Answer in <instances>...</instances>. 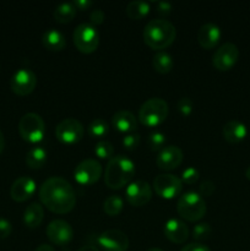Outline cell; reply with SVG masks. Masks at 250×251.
Here are the masks:
<instances>
[{
  "label": "cell",
  "mask_w": 250,
  "mask_h": 251,
  "mask_svg": "<svg viewBox=\"0 0 250 251\" xmlns=\"http://www.w3.org/2000/svg\"><path fill=\"white\" fill-rule=\"evenodd\" d=\"M39 200L50 212L65 215L75 207L76 193L66 179L61 176H51L41 185Z\"/></svg>",
  "instance_id": "obj_1"
},
{
  "label": "cell",
  "mask_w": 250,
  "mask_h": 251,
  "mask_svg": "<svg viewBox=\"0 0 250 251\" xmlns=\"http://www.w3.org/2000/svg\"><path fill=\"white\" fill-rule=\"evenodd\" d=\"M136 173L135 163L125 156H115L109 159L104 173L105 185L113 190H119L131 183Z\"/></svg>",
  "instance_id": "obj_2"
},
{
  "label": "cell",
  "mask_w": 250,
  "mask_h": 251,
  "mask_svg": "<svg viewBox=\"0 0 250 251\" xmlns=\"http://www.w3.org/2000/svg\"><path fill=\"white\" fill-rule=\"evenodd\" d=\"M144 42L154 50L166 49L174 42L176 36L175 27L164 19L151 20L144 28Z\"/></svg>",
  "instance_id": "obj_3"
},
{
  "label": "cell",
  "mask_w": 250,
  "mask_h": 251,
  "mask_svg": "<svg viewBox=\"0 0 250 251\" xmlns=\"http://www.w3.org/2000/svg\"><path fill=\"white\" fill-rule=\"evenodd\" d=\"M168 103L162 98H150L140 107L139 120L144 126L157 127L168 117Z\"/></svg>",
  "instance_id": "obj_4"
},
{
  "label": "cell",
  "mask_w": 250,
  "mask_h": 251,
  "mask_svg": "<svg viewBox=\"0 0 250 251\" xmlns=\"http://www.w3.org/2000/svg\"><path fill=\"white\" fill-rule=\"evenodd\" d=\"M176 211L183 220L198 222L206 215V202L199 193L188 191L179 198Z\"/></svg>",
  "instance_id": "obj_5"
},
{
  "label": "cell",
  "mask_w": 250,
  "mask_h": 251,
  "mask_svg": "<svg viewBox=\"0 0 250 251\" xmlns=\"http://www.w3.org/2000/svg\"><path fill=\"white\" fill-rule=\"evenodd\" d=\"M19 132L28 144H39L46 136V123L37 113H27L20 119Z\"/></svg>",
  "instance_id": "obj_6"
},
{
  "label": "cell",
  "mask_w": 250,
  "mask_h": 251,
  "mask_svg": "<svg viewBox=\"0 0 250 251\" xmlns=\"http://www.w3.org/2000/svg\"><path fill=\"white\" fill-rule=\"evenodd\" d=\"M76 49L83 54H91L97 50L100 44V34L95 26L90 24H81L75 28L73 34Z\"/></svg>",
  "instance_id": "obj_7"
},
{
  "label": "cell",
  "mask_w": 250,
  "mask_h": 251,
  "mask_svg": "<svg viewBox=\"0 0 250 251\" xmlns=\"http://www.w3.org/2000/svg\"><path fill=\"white\" fill-rule=\"evenodd\" d=\"M85 129L83 125L74 118H66L61 120L55 127V137L63 145H75L82 140Z\"/></svg>",
  "instance_id": "obj_8"
},
{
  "label": "cell",
  "mask_w": 250,
  "mask_h": 251,
  "mask_svg": "<svg viewBox=\"0 0 250 251\" xmlns=\"http://www.w3.org/2000/svg\"><path fill=\"white\" fill-rule=\"evenodd\" d=\"M154 193L164 200H172L180 195L183 190V181L176 176L169 173L159 174L153 180Z\"/></svg>",
  "instance_id": "obj_9"
},
{
  "label": "cell",
  "mask_w": 250,
  "mask_h": 251,
  "mask_svg": "<svg viewBox=\"0 0 250 251\" xmlns=\"http://www.w3.org/2000/svg\"><path fill=\"white\" fill-rule=\"evenodd\" d=\"M102 173L103 169L100 162L88 158L77 164L75 172H74V178H75L76 183L80 185L88 186L97 183L102 176Z\"/></svg>",
  "instance_id": "obj_10"
},
{
  "label": "cell",
  "mask_w": 250,
  "mask_h": 251,
  "mask_svg": "<svg viewBox=\"0 0 250 251\" xmlns=\"http://www.w3.org/2000/svg\"><path fill=\"white\" fill-rule=\"evenodd\" d=\"M10 86L15 95L20 97L28 96L29 93L33 92L37 86L36 74L28 69H20L12 75Z\"/></svg>",
  "instance_id": "obj_11"
},
{
  "label": "cell",
  "mask_w": 250,
  "mask_h": 251,
  "mask_svg": "<svg viewBox=\"0 0 250 251\" xmlns=\"http://www.w3.org/2000/svg\"><path fill=\"white\" fill-rule=\"evenodd\" d=\"M239 58V49L233 43H225L215 51L212 64L218 71H228L237 64Z\"/></svg>",
  "instance_id": "obj_12"
},
{
  "label": "cell",
  "mask_w": 250,
  "mask_h": 251,
  "mask_svg": "<svg viewBox=\"0 0 250 251\" xmlns=\"http://www.w3.org/2000/svg\"><path fill=\"white\" fill-rule=\"evenodd\" d=\"M125 198L127 202L134 207H142L147 205L152 199V188L147 181H132L126 186Z\"/></svg>",
  "instance_id": "obj_13"
},
{
  "label": "cell",
  "mask_w": 250,
  "mask_h": 251,
  "mask_svg": "<svg viewBox=\"0 0 250 251\" xmlns=\"http://www.w3.org/2000/svg\"><path fill=\"white\" fill-rule=\"evenodd\" d=\"M97 243L104 251H126L129 248V238L124 232L109 229L100 233Z\"/></svg>",
  "instance_id": "obj_14"
},
{
  "label": "cell",
  "mask_w": 250,
  "mask_h": 251,
  "mask_svg": "<svg viewBox=\"0 0 250 251\" xmlns=\"http://www.w3.org/2000/svg\"><path fill=\"white\" fill-rule=\"evenodd\" d=\"M47 237L54 245L64 247L74 238V229L66 221L54 220L47 227Z\"/></svg>",
  "instance_id": "obj_15"
},
{
  "label": "cell",
  "mask_w": 250,
  "mask_h": 251,
  "mask_svg": "<svg viewBox=\"0 0 250 251\" xmlns=\"http://www.w3.org/2000/svg\"><path fill=\"white\" fill-rule=\"evenodd\" d=\"M184 158L183 151L176 146H167L158 152L156 164L161 171L171 172L178 168Z\"/></svg>",
  "instance_id": "obj_16"
},
{
  "label": "cell",
  "mask_w": 250,
  "mask_h": 251,
  "mask_svg": "<svg viewBox=\"0 0 250 251\" xmlns=\"http://www.w3.org/2000/svg\"><path fill=\"white\" fill-rule=\"evenodd\" d=\"M36 181L29 176H20L10 189V196L16 202H25L29 200L36 193Z\"/></svg>",
  "instance_id": "obj_17"
},
{
  "label": "cell",
  "mask_w": 250,
  "mask_h": 251,
  "mask_svg": "<svg viewBox=\"0 0 250 251\" xmlns=\"http://www.w3.org/2000/svg\"><path fill=\"white\" fill-rule=\"evenodd\" d=\"M164 235L169 242L174 244H184L189 238V228L183 221L171 218L166 222L163 228Z\"/></svg>",
  "instance_id": "obj_18"
},
{
  "label": "cell",
  "mask_w": 250,
  "mask_h": 251,
  "mask_svg": "<svg viewBox=\"0 0 250 251\" xmlns=\"http://www.w3.org/2000/svg\"><path fill=\"white\" fill-rule=\"evenodd\" d=\"M222 37L220 27L215 24H205L200 27L198 32V41L199 44L203 49H212L220 42Z\"/></svg>",
  "instance_id": "obj_19"
},
{
  "label": "cell",
  "mask_w": 250,
  "mask_h": 251,
  "mask_svg": "<svg viewBox=\"0 0 250 251\" xmlns=\"http://www.w3.org/2000/svg\"><path fill=\"white\" fill-rule=\"evenodd\" d=\"M112 124L118 131L132 134L137 129V120L129 110H119L112 118Z\"/></svg>",
  "instance_id": "obj_20"
},
{
  "label": "cell",
  "mask_w": 250,
  "mask_h": 251,
  "mask_svg": "<svg viewBox=\"0 0 250 251\" xmlns=\"http://www.w3.org/2000/svg\"><path fill=\"white\" fill-rule=\"evenodd\" d=\"M223 137L229 144H239L247 137L248 129L243 123L238 120H230L225 123L222 129Z\"/></svg>",
  "instance_id": "obj_21"
},
{
  "label": "cell",
  "mask_w": 250,
  "mask_h": 251,
  "mask_svg": "<svg viewBox=\"0 0 250 251\" xmlns=\"http://www.w3.org/2000/svg\"><path fill=\"white\" fill-rule=\"evenodd\" d=\"M42 43L44 48L50 51H60L65 48L66 39L60 31L55 28H50L46 31L42 37Z\"/></svg>",
  "instance_id": "obj_22"
},
{
  "label": "cell",
  "mask_w": 250,
  "mask_h": 251,
  "mask_svg": "<svg viewBox=\"0 0 250 251\" xmlns=\"http://www.w3.org/2000/svg\"><path fill=\"white\" fill-rule=\"evenodd\" d=\"M44 218L43 206L39 203H32L25 210L24 212V223L29 229H36L42 225Z\"/></svg>",
  "instance_id": "obj_23"
},
{
  "label": "cell",
  "mask_w": 250,
  "mask_h": 251,
  "mask_svg": "<svg viewBox=\"0 0 250 251\" xmlns=\"http://www.w3.org/2000/svg\"><path fill=\"white\" fill-rule=\"evenodd\" d=\"M48 152L42 146L32 147L26 154V163L31 169H39L47 163Z\"/></svg>",
  "instance_id": "obj_24"
},
{
  "label": "cell",
  "mask_w": 250,
  "mask_h": 251,
  "mask_svg": "<svg viewBox=\"0 0 250 251\" xmlns=\"http://www.w3.org/2000/svg\"><path fill=\"white\" fill-rule=\"evenodd\" d=\"M152 66H153V69L158 74L166 75V74L171 73V71L173 70V58H172L171 54H168L167 51L161 50L157 54H154L153 59H152Z\"/></svg>",
  "instance_id": "obj_25"
},
{
  "label": "cell",
  "mask_w": 250,
  "mask_h": 251,
  "mask_svg": "<svg viewBox=\"0 0 250 251\" xmlns=\"http://www.w3.org/2000/svg\"><path fill=\"white\" fill-rule=\"evenodd\" d=\"M76 7L74 6L73 2H63L59 6H56L55 11H54V19L59 24H68V22L73 21L74 17L76 16Z\"/></svg>",
  "instance_id": "obj_26"
},
{
  "label": "cell",
  "mask_w": 250,
  "mask_h": 251,
  "mask_svg": "<svg viewBox=\"0 0 250 251\" xmlns=\"http://www.w3.org/2000/svg\"><path fill=\"white\" fill-rule=\"evenodd\" d=\"M150 10V4L147 1H140V0H136V1H131L127 4L126 6V15L131 20H141L144 17H146L149 15Z\"/></svg>",
  "instance_id": "obj_27"
},
{
  "label": "cell",
  "mask_w": 250,
  "mask_h": 251,
  "mask_svg": "<svg viewBox=\"0 0 250 251\" xmlns=\"http://www.w3.org/2000/svg\"><path fill=\"white\" fill-rule=\"evenodd\" d=\"M123 207H124V201L118 195L109 196V198L105 199L104 203H103V210L110 217H115V216L120 215Z\"/></svg>",
  "instance_id": "obj_28"
},
{
  "label": "cell",
  "mask_w": 250,
  "mask_h": 251,
  "mask_svg": "<svg viewBox=\"0 0 250 251\" xmlns=\"http://www.w3.org/2000/svg\"><path fill=\"white\" fill-rule=\"evenodd\" d=\"M109 132V125L104 119H95L88 125V134L93 139H102Z\"/></svg>",
  "instance_id": "obj_29"
},
{
  "label": "cell",
  "mask_w": 250,
  "mask_h": 251,
  "mask_svg": "<svg viewBox=\"0 0 250 251\" xmlns=\"http://www.w3.org/2000/svg\"><path fill=\"white\" fill-rule=\"evenodd\" d=\"M95 153L100 159H110L114 154V147L107 140L98 141L95 146Z\"/></svg>",
  "instance_id": "obj_30"
},
{
  "label": "cell",
  "mask_w": 250,
  "mask_h": 251,
  "mask_svg": "<svg viewBox=\"0 0 250 251\" xmlns=\"http://www.w3.org/2000/svg\"><path fill=\"white\" fill-rule=\"evenodd\" d=\"M164 144H166V135L163 132L154 131L149 136V147L151 151H162L164 149Z\"/></svg>",
  "instance_id": "obj_31"
},
{
  "label": "cell",
  "mask_w": 250,
  "mask_h": 251,
  "mask_svg": "<svg viewBox=\"0 0 250 251\" xmlns=\"http://www.w3.org/2000/svg\"><path fill=\"white\" fill-rule=\"evenodd\" d=\"M211 232H212L211 226L207 222H201L193 228V237L195 240H205L210 237Z\"/></svg>",
  "instance_id": "obj_32"
},
{
  "label": "cell",
  "mask_w": 250,
  "mask_h": 251,
  "mask_svg": "<svg viewBox=\"0 0 250 251\" xmlns=\"http://www.w3.org/2000/svg\"><path fill=\"white\" fill-rule=\"evenodd\" d=\"M140 142H141V136L137 132H132V134H127L126 136L123 139V146L127 151H135L139 147Z\"/></svg>",
  "instance_id": "obj_33"
},
{
  "label": "cell",
  "mask_w": 250,
  "mask_h": 251,
  "mask_svg": "<svg viewBox=\"0 0 250 251\" xmlns=\"http://www.w3.org/2000/svg\"><path fill=\"white\" fill-rule=\"evenodd\" d=\"M199 178H200V172L194 168V167H189V168L184 169L180 179L183 183L188 184V185H193L199 180Z\"/></svg>",
  "instance_id": "obj_34"
},
{
  "label": "cell",
  "mask_w": 250,
  "mask_h": 251,
  "mask_svg": "<svg viewBox=\"0 0 250 251\" xmlns=\"http://www.w3.org/2000/svg\"><path fill=\"white\" fill-rule=\"evenodd\" d=\"M176 109H178V112L180 113L183 117H189V115H191V113H193V109H194L193 100H191L189 97H181L180 100H178Z\"/></svg>",
  "instance_id": "obj_35"
},
{
  "label": "cell",
  "mask_w": 250,
  "mask_h": 251,
  "mask_svg": "<svg viewBox=\"0 0 250 251\" xmlns=\"http://www.w3.org/2000/svg\"><path fill=\"white\" fill-rule=\"evenodd\" d=\"M12 232V226L5 218H0V240L6 239Z\"/></svg>",
  "instance_id": "obj_36"
},
{
  "label": "cell",
  "mask_w": 250,
  "mask_h": 251,
  "mask_svg": "<svg viewBox=\"0 0 250 251\" xmlns=\"http://www.w3.org/2000/svg\"><path fill=\"white\" fill-rule=\"evenodd\" d=\"M199 190H200L201 196H211L213 193H215L216 186L212 181L205 180L203 183L200 184V188H199Z\"/></svg>",
  "instance_id": "obj_37"
},
{
  "label": "cell",
  "mask_w": 250,
  "mask_h": 251,
  "mask_svg": "<svg viewBox=\"0 0 250 251\" xmlns=\"http://www.w3.org/2000/svg\"><path fill=\"white\" fill-rule=\"evenodd\" d=\"M104 19H105L104 11H102V10H100V9L93 10V11L90 14L91 22H92V25H96V26H98V25H102L103 22H104Z\"/></svg>",
  "instance_id": "obj_38"
},
{
  "label": "cell",
  "mask_w": 250,
  "mask_h": 251,
  "mask_svg": "<svg viewBox=\"0 0 250 251\" xmlns=\"http://www.w3.org/2000/svg\"><path fill=\"white\" fill-rule=\"evenodd\" d=\"M180 251H211L206 245L200 244V243H191V244L185 245Z\"/></svg>",
  "instance_id": "obj_39"
},
{
  "label": "cell",
  "mask_w": 250,
  "mask_h": 251,
  "mask_svg": "<svg viewBox=\"0 0 250 251\" xmlns=\"http://www.w3.org/2000/svg\"><path fill=\"white\" fill-rule=\"evenodd\" d=\"M156 7H157V11H158L161 15H164V16L169 15L172 11V4H169V2H166V1L157 2Z\"/></svg>",
  "instance_id": "obj_40"
},
{
  "label": "cell",
  "mask_w": 250,
  "mask_h": 251,
  "mask_svg": "<svg viewBox=\"0 0 250 251\" xmlns=\"http://www.w3.org/2000/svg\"><path fill=\"white\" fill-rule=\"evenodd\" d=\"M73 4L76 7V10H80V11H85L92 6V1H90V0H75V1H73Z\"/></svg>",
  "instance_id": "obj_41"
},
{
  "label": "cell",
  "mask_w": 250,
  "mask_h": 251,
  "mask_svg": "<svg viewBox=\"0 0 250 251\" xmlns=\"http://www.w3.org/2000/svg\"><path fill=\"white\" fill-rule=\"evenodd\" d=\"M34 251H55V250H54V248L51 247V245L42 244V245H39V247L37 248V249Z\"/></svg>",
  "instance_id": "obj_42"
},
{
  "label": "cell",
  "mask_w": 250,
  "mask_h": 251,
  "mask_svg": "<svg viewBox=\"0 0 250 251\" xmlns=\"http://www.w3.org/2000/svg\"><path fill=\"white\" fill-rule=\"evenodd\" d=\"M78 251H100V250H98V248L95 247V245H85V247L81 248Z\"/></svg>",
  "instance_id": "obj_43"
},
{
  "label": "cell",
  "mask_w": 250,
  "mask_h": 251,
  "mask_svg": "<svg viewBox=\"0 0 250 251\" xmlns=\"http://www.w3.org/2000/svg\"><path fill=\"white\" fill-rule=\"evenodd\" d=\"M4 147H5V139H4V134L1 132V130H0V154L2 153V151H4Z\"/></svg>",
  "instance_id": "obj_44"
},
{
  "label": "cell",
  "mask_w": 250,
  "mask_h": 251,
  "mask_svg": "<svg viewBox=\"0 0 250 251\" xmlns=\"http://www.w3.org/2000/svg\"><path fill=\"white\" fill-rule=\"evenodd\" d=\"M245 176H247L248 180H250V167H248V169L245 171Z\"/></svg>",
  "instance_id": "obj_45"
},
{
  "label": "cell",
  "mask_w": 250,
  "mask_h": 251,
  "mask_svg": "<svg viewBox=\"0 0 250 251\" xmlns=\"http://www.w3.org/2000/svg\"><path fill=\"white\" fill-rule=\"evenodd\" d=\"M147 251H163V250L158 249V248H152V249H149Z\"/></svg>",
  "instance_id": "obj_46"
}]
</instances>
